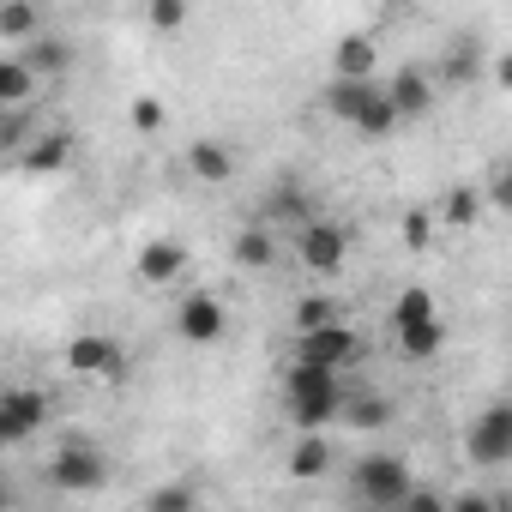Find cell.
<instances>
[{
    "label": "cell",
    "mask_w": 512,
    "mask_h": 512,
    "mask_svg": "<svg viewBox=\"0 0 512 512\" xmlns=\"http://www.w3.org/2000/svg\"><path fill=\"white\" fill-rule=\"evenodd\" d=\"M229 253H235L241 272H272V266H278V229H272L266 217H260V223H241Z\"/></svg>",
    "instance_id": "cell-15"
},
{
    "label": "cell",
    "mask_w": 512,
    "mask_h": 512,
    "mask_svg": "<svg viewBox=\"0 0 512 512\" xmlns=\"http://www.w3.org/2000/svg\"><path fill=\"white\" fill-rule=\"evenodd\" d=\"M410 488H416V482H410V464H404L398 452H368V458H356V470H350V494L368 500V506H404Z\"/></svg>",
    "instance_id": "cell-4"
},
{
    "label": "cell",
    "mask_w": 512,
    "mask_h": 512,
    "mask_svg": "<svg viewBox=\"0 0 512 512\" xmlns=\"http://www.w3.org/2000/svg\"><path fill=\"white\" fill-rule=\"evenodd\" d=\"M368 91H374V79H338V73H332V85H326V97H320V109H326L332 121H344V127H350Z\"/></svg>",
    "instance_id": "cell-25"
},
{
    "label": "cell",
    "mask_w": 512,
    "mask_h": 512,
    "mask_svg": "<svg viewBox=\"0 0 512 512\" xmlns=\"http://www.w3.org/2000/svg\"><path fill=\"white\" fill-rule=\"evenodd\" d=\"M482 67H488V37H482V31H458V37L446 43L440 67H434V85H446V91H470V85L482 79Z\"/></svg>",
    "instance_id": "cell-10"
},
{
    "label": "cell",
    "mask_w": 512,
    "mask_h": 512,
    "mask_svg": "<svg viewBox=\"0 0 512 512\" xmlns=\"http://www.w3.org/2000/svg\"><path fill=\"white\" fill-rule=\"evenodd\" d=\"M452 512H494V500L488 494H458V500H446Z\"/></svg>",
    "instance_id": "cell-36"
},
{
    "label": "cell",
    "mask_w": 512,
    "mask_h": 512,
    "mask_svg": "<svg viewBox=\"0 0 512 512\" xmlns=\"http://www.w3.org/2000/svg\"><path fill=\"white\" fill-rule=\"evenodd\" d=\"M175 338L181 344H193V350H211V344H223V332H229V308H223V296H211V290H187L181 302H175Z\"/></svg>",
    "instance_id": "cell-6"
},
{
    "label": "cell",
    "mask_w": 512,
    "mask_h": 512,
    "mask_svg": "<svg viewBox=\"0 0 512 512\" xmlns=\"http://www.w3.org/2000/svg\"><path fill=\"white\" fill-rule=\"evenodd\" d=\"M434 229H440V223H434V211L410 205V211H404V223H398V241H404L410 253H428V247H434Z\"/></svg>",
    "instance_id": "cell-30"
},
{
    "label": "cell",
    "mask_w": 512,
    "mask_h": 512,
    "mask_svg": "<svg viewBox=\"0 0 512 512\" xmlns=\"http://www.w3.org/2000/svg\"><path fill=\"white\" fill-rule=\"evenodd\" d=\"M338 464V446L326 440V428H302V440L290 446V476L296 482H320Z\"/></svg>",
    "instance_id": "cell-17"
},
{
    "label": "cell",
    "mask_w": 512,
    "mask_h": 512,
    "mask_svg": "<svg viewBox=\"0 0 512 512\" xmlns=\"http://www.w3.org/2000/svg\"><path fill=\"white\" fill-rule=\"evenodd\" d=\"M404 506H410V512H446V494H434V488H410Z\"/></svg>",
    "instance_id": "cell-35"
},
{
    "label": "cell",
    "mask_w": 512,
    "mask_h": 512,
    "mask_svg": "<svg viewBox=\"0 0 512 512\" xmlns=\"http://www.w3.org/2000/svg\"><path fill=\"white\" fill-rule=\"evenodd\" d=\"M127 127H133V133H145V139H151V133H163V127H169L163 97H133V103H127Z\"/></svg>",
    "instance_id": "cell-31"
},
{
    "label": "cell",
    "mask_w": 512,
    "mask_h": 512,
    "mask_svg": "<svg viewBox=\"0 0 512 512\" xmlns=\"http://www.w3.org/2000/svg\"><path fill=\"white\" fill-rule=\"evenodd\" d=\"M284 404H290V428H332L344 410V386L338 368H314V362H290L284 374Z\"/></svg>",
    "instance_id": "cell-1"
},
{
    "label": "cell",
    "mask_w": 512,
    "mask_h": 512,
    "mask_svg": "<svg viewBox=\"0 0 512 512\" xmlns=\"http://www.w3.org/2000/svg\"><path fill=\"white\" fill-rule=\"evenodd\" d=\"M145 506L151 512H187V506H199V488L193 482H163V488L145 494Z\"/></svg>",
    "instance_id": "cell-33"
},
{
    "label": "cell",
    "mask_w": 512,
    "mask_h": 512,
    "mask_svg": "<svg viewBox=\"0 0 512 512\" xmlns=\"http://www.w3.org/2000/svg\"><path fill=\"white\" fill-rule=\"evenodd\" d=\"M109 482V458L91 446V440H61L55 446V458H49V488H61V494H97Z\"/></svg>",
    "instance_id": "cell-5"
},
{
    "label": "cell",
    "mask_w": 512,
    "mask_h": 512,
    "mask_svg": "<svg viewBox=\"0 0 512 512\" xmlns=\"http://www.w3.org/2000/svg\"><path fill=\"white\" fill-rule=\"evenodd\" d=\"M482 205H488V211H512V175H506L500 163H494L488 181H482Z\"/></svg>",
    "instance_id": "cell-34"
},
{
    "label": "cell",
    "mask_w": 512,
    "mask_h": 512,
    "mask_svg": "<svg viewBox=\"0 0 512 512\" xmlns=\"http://www.w3.org/2000/svg\"><path fill=\"white\" fill-rule=\"evenodd\" d=\"M67 368L79 380H103V386H121L127 380V350L109 338V332H79L67 344Z\"/></svg>",
    "instance_id": "cell-8"
},
{
    "label": "cell",
    "mask_w": 512,
    "mask_h": 512,
    "mask_svg": "<svg viewBox=\"0 0 512 512\" xmlns=\"http://www.w3.org/2000/svg\"><path fill=\"white\" fill-rule=\"evenodd\" d=\"M386 7H398V0H386Z\"/></svg>",
    "instance_id": "cell-37"
},
{
    "label": "cell",
    "mask_w": 512,
    "mask_h": 512,
    "mask_svg": "<svg viewBox=\"0 0 512 512\" xmlns=\"http://www.w3.org/2000/svg\"><path fill=\"white\" fill-rule=\"evenodd\" d=\"M392 416H398V404H392L386 392L344 398V410H338V422H350V428H362V434H374V428H392Z\"/></svg>",
    "instance_id": "cell-23"
},
{
    "label": "cell",
    "mask_w": 512,
    "mask_h": 512,
    "mask_svg": "<svg viewBox=\"0 0 512 512\" xmlns=\"http://www.w3.org/2000/svg\"><path fill=\"white\" fill-rule=\"evenodd\" d=\"M290 320H296V332H308V326H326V320H344V302H338V296H320V290H308V296H296V308H290Z\"/></svg>",
    "instance_id": "cell-29"
},
{
    "label": "cell",
    "mask_w": 512,
    "mask_h": 512,
    "mask_svg": "<svg viewBox=\"0 0 512 512\" xmlns=\"http://www.w3.org/2000/svg\"><path fill=\"white\" fill-rule=\"evenodd\" d=\"M73 151H79V139H73L67 127H43V133L19 151V169H25L31 181H49V175H67Z\"/></svg>",
    "instance_id": "cell-12"
},
{
    "label": "cell",
    "mask_w": 512,
    "mask_h": 512,
    "mask_svg": "<svg viewBox=\"0 0 512 512\" xmlns=\"http://www.w3.org/2000/svg\"><path fill=\"white\" fill-rule=\"evenodd\" d=\"M19 61L37 73V85H49V79H67V73H73L79 49H73L67 37H55V31H37V37H25V43H19Z\"/></svg>",
    "instance_id": "cell-14"
},
{
    "label": "cell",
    "mask_w": 512,
    "mask_h": 512,
    "mask_svg": "<svg viewBox=\"0 0 512 512\" xmlns=\"http://www.w3.org/2000/svg\"><path fill=\"white\" fill-rule=\"evenodd\" d=\"M181 272H187V241H175V235H151L139 247V260H133V278L145 290H169Z\"/></svg>",
    "instance_id": "cell-11"
},
{
    "label": "cell",
    "mask_w": 512,
    "mask_h": 512,
    "mask_svg": "<svg viewBox=\"0 0 512 512\" xmlns=\"http://www.w3.org/2000/svg\"><path fill=\"white\" fill-rule=\"evenodd\" d=\"M55 404L43 386H7L0 392V452H13V446H31L43 428H49Z\"/></svg>",
    "instance_id": "cell-3"
},
{
    "label": "cell",
    "mask_w": 512,
    "mask_h": 512,
    "mask_svg": "<svg viewBox=\"0 0 512 512\" xmlns=\"http://www.w3.org/2000/svg\"><path fill=\"white\" fill-rule=\"evenodd\" d=\"M482 211H488V205H482V187H476V181H458V187L440 199L434 223H440V229H476V223H482Z\"/></svg>",
    "instance_id": "cell-20"
},
{
    "label": "cell",
    "mask_w": 512,
    "mask_h": 512,
    "mask_svg": "<svg viewBox=\"0 0 512 512\" xmlns=\"http://www.w3.org/2000/svg\"><path fill=\"white\" fill-rule=\"evenodd\" d=\"M392 338H398V356H404V362H434V356L446 350L440 314H422V320H410V326H392Z\"/></svg>",
    "instance_id": "cell-19"
},
{
    "label": "cell",
    "mask_w": 512,
    "mask_h": 512,
    "mask_svg": "<svg viewBox=\"0 0 512 512\" xmlns=\"http://www.w3.org/2000/svg\"><path fill=\"white\" fill-rule=\"evenodd\" d=\"M464 452H470V464H482V470L512 464V404H506V398H494V404L470 422Z\"/></svg>",
    "instance_id": "cell-7"
},
{
    "label": "cell",
    "mask_w": 512,
    "mask_h": 512,
    "mask_svg": "<svg viewBox=\"0 0 512 512\" xmlns=\"http://www.w3.org/2000/svg\"><path fill=\"white\" fill-rule=\"evenodd\" d=\"M187 19H193V0H145V25L157 37H181Z\"/></svg>",
    "instance_id": "cell-28"
},
{
    "label": "cell",
    "mask_w": 512,
    "mask_h": 512,
    "mask_svg": "<svg viewBox=\"0 0 512 512\" xmlns=\"http://www.w3.org/2000/svg\"><path fill=\"white\" fill-rule=\"evenodd\" d=\"M332 73H338V79H374V73H380V43H374L368 31L338 37V49H332Z\"/></svg>",
    "instance_id": "cell-18"
},
{
    "label": "cell",
    "mask_w": 512,
    "mask_h": 512,
    "mask_svg": "<svg viewBox=\"0 0 512 512\" xmlns=\"http://www.w3.org/2000/svg\"><path fill=\"white\" fill-rule=\"evenodd\" d=\"M302 217H314L302 181H296V175H278V187L266 193V223H302Z\"/></svg>",
    "instance_id": "cell-24"
},
{
    "label": "cell",
    "mask_w": 512,
    "mask_h": 512,
    "mask_svg": "<svg viewBox=\"0 0 512 512\" xmlns=\"http://www.w3.org/2000/svg\"><path fill=\"white\" fill-rule=\"evenodd\" d=\"M296 260H302V272H314V278H338L344 272V260H350V229L344 223H332V217H302L296 223Z\"/></svg>",
    "instance_id": "cell-2"
},
{
    "label": "cell",
    "mask_w": 512,
    "mask_h": 512,
    "mask_svg": "<svg viewBox=\"0 0 512 512\" xmlns=\"http://www.w3.org/2000/svg\"><path fill=\"white\" fill-rule=\"evenodd\" d=\"M43 31V7L37 0H0V43H25Z\"/></svg>",
    "instance_id": "cell-26"
},
{
    "label": "cell",
    "mask_w": 512,
    "mask_h": 512,
    "mask_svg": "<svg viewBox=\"0 0 512 512\" xmlns=\"http://www.w3.org/2000/svg\"><path fill=\"white\" fill-rule=\"evenodd\" d=\"M37 133V103H0V157H19Z\"/></svg>",
    "instance_id": "cell-21"
},
{
    "label": "cell",
    "mask_w": 512,
    "mask_h": 512,
    "mask_svg": "<svg viewBox=\"0 0 512 512\" xmlns=\"http://www.w3.org/2000/svg\"><path fill=\"white\" fill-rule=\"evenodd\" d=\"M422 314H440V308H434V290H422V284L398 290V302H392V326H410V320H422Z\"/></svg>",
    "instance_id": "cell-32"
},
{
    "label": "cell",
    "mask_w": 512,
    "mask_h": 512,
    "mask_svg": "<svg viewBox=\"0 0 512 512\" xmlns=\"http://www.w3.org/2000/svg\"><path fill=\"white\" fill-rule=\"evenodd\" d=\"M350 127H356L362 139H392V133H398L404 121H398V109H392V97H386V91L374 85V91L362 97V109H356V121H350Z\"/></svg>",
    "instance_id": "cell-22"
},
{
    "label": "cell",
    "mask_w": 512,
    "mask_h": 512,
    "mask_svg": "<svg viewBox=\"0 0 512 512\" xmlns=\"http://www.w3.org/2000/svg\"><path fill=\"white\" fill-rule=\"evenodd\" d=\"M37 73L19 55H0V103H37Z\"/></svg>",
    "instance_id": "cell-27"
},
{
    "label": "cell",
    "mask_w": 512,
    "mask_h": 512,
    "mask_svg": "<svg viewBox=\"0 0 512 512\" xmlns=\"http://www.w3.org/2000/svg\"><path fill=\"white\" fill-rule=\"evenodd\" d=\"M187 175H193L199 187H223V181L235 175V145H223V139H193V145H187Z\"/></svg>",
    "instance_id": "cell-16"
},
{
    "label": "cell",
    "mask_w": 512,
    "mask_h": 512,
    "mask_svg": "<svg viewBox=\"0 0 512 512\" xmlns=\"http://www.w3.org/2000/svg\"><path fill=\"white\" fill-rule=\"evenodd\" d=\"M380 91L392 97L398 121H422V115L434 109V91H440V85H434V73H428V67H416V61H410V67H398Z\"/></svg>",
    "instance_id": "cell-13"
},
{
    "label": "cell",
    "mask_w": 512,
    "mask_h": 512,
    "mask_svg": "<svg viewBox=\"0 0 512 512\" xmlns=\"http://www.w3.org/2000/svg\"><path fill=\"white\" fill-rule=\"evenodd\" d=\"M362 356V338L344 326V320H326V326H308L296 332V356L290 362H314V368H350Z\"/></svg>",
    "instance_id": "cell-9"
}]
</instances>
